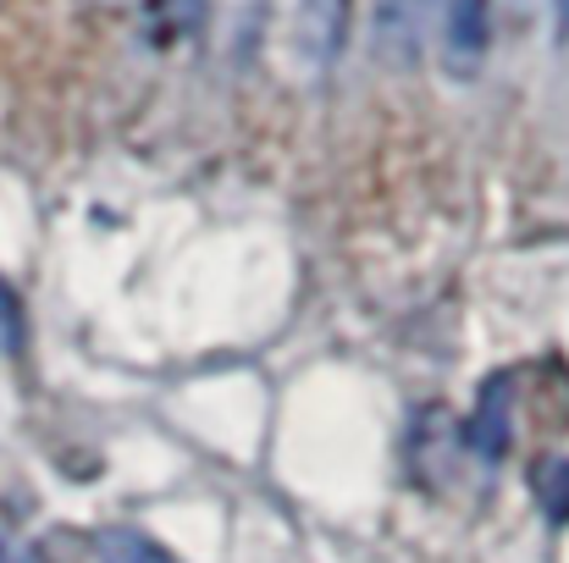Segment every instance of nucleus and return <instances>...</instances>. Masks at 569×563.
<instances>
[{"label": "nucleus", "instance_id": "39448f33", "mask_svg": "<svg viewBox=\"0 0 569 563\" xmlns=\"http://www.w3.org/2000/svg\"><path fill=\"white\" fill-rule=\"evenodd\" d=\"M537 503L548 509V520H569V459H542L537 464Z\"/></svg>", "mask_w": 569, "mask_h": 563}, {"label": "nucleus", "instance_id": "9d476101", "mask_svg": "<svg viewBox=\"0 0 569 563\" xmlns=\"http://www.w3.org/2000/svg\"><path fill=\"white\" fill-rule=\"evenodd\" d=\"M553 22H559V39H569V0H553Z\"/></svg>", "mask_w": 569, "mask_h": 563}, {"label": "nucleus", "instance_id": "1a4fd4ad", "mask_svg": "<svg viewBox=\"0 0 569 563\" xmlns=\"http://www.w3.org/2000/svg\"><path fill=\"white\" fill-rule=\"evenodd\" d=\"M0 563H39V559H33L17 536H6V531H0Z\"/></svg>", "mask_w": 569, "mask_h": 563}, {"label": "nucleus", "instance_id": "f03ea898", "mask_svg": "<svg viewBox=\"0 0 569 563\" xmlns=\"http://www.w3.org/2000/svg\"><path fill=\"white\" fill-rule=\"evenodd\" d=\"M492 39V0H448L442 11V61L453 78H476Z\"/></svg>", "mask_w": 569, "mask_h": 563}, {"label": "nucleus", "instance_id": "0eeeda50", "mask_svg": "<svg viewBox=\"0 0 569 563\" xmlns=\"http://www.w3.org/2000/svg\"><path fill=\"white\" fill-rule=\"evenodd\" d=\"M0 354H22V304L0 282Z\"/></svg>", "mask_w": 569, "mask_h": 563}, {"label": "nucleus", "instance_id": "7ed1b4c3", "mask_svg": "<svg viewBox=\"0 0 569 563\" xmlns=\"http://www.w3.org/2000/svg\"><path fill=\"white\" fill-rule=\"evenodd\" d=\"M509 403H515L509 375H492V381L481 386V398H476V414H470V448H476L481 459H503V453H509V436H515Z\"/></svg>", "mask_w": 569, "mask_h": 563}, {"label": "nucleus", "instance_id": "423d86ee", "mask_svg": "<svg viewBox=\"0 0 569 563\" xmlns=\"http://www.w3.org/2000/svg\"><path fill=\"white\" fill-rule=\"evenodd\" d=\"M150 11H156L161 33H189L199 22V11H204V0H150Z\"/></svg>", "mask_w": 569, "mask_h": 563}, {"label": "nucleus", "instance_id": "f257e3e1", "mask_svg": "<svg viewBox=\"0 0 569 563\" xmlns=\"http://www.w3.org/2000/svg\"><path fill=\"white\" fill-rule=\"evenodd\" d=\"M349 0H271V39L299 72H321L343 44Z\"/></svg>", "mask_w": 569, "mask_h": 563}, {"label": "nucleus", "instance_id": "6e6552de", "mask_svg": "<svg viewBox=\"0 0 569 563\" xmlns=\"http://www.w3.org/2000/svg\"><path fill=\"white\" fill-rule=\"evenodd\" d=\"M403 11H409V0H377V17H381V44H387V33H392V39L403 33Z\"/></svg>", "mask_w": 569, "mask_h": 563}, {"label": "nucleus", "instance_id": "20e7f679", "mask_svg": "<svg viewBox=\"0 0 569 563\" xmlns=\"http://www.w3.org/2000/svg\"><path fill=\"white\" fill-rule=\"evenodd\" d=\"M100 563H178L156 536H144V531H133V525H111V531H100Z\"/></svg>", "mask_w": 569, "mask_h": 563}]
</instances>
